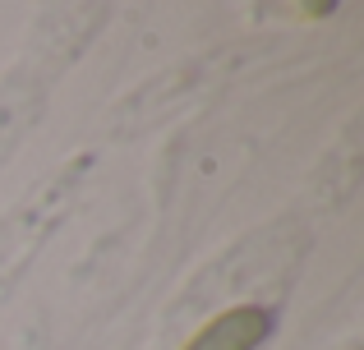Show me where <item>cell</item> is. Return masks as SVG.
<instances>
[{
	"mask_svg": "<svg viewBox=\"0 0 364 350\" xmlns=\"http://www.w3.org/2000/svg\"><path fill=\"white\" fill-rule=\"evenodd\" d=\"M272 332V318L254 305H240V309H226L217 314L213 323H203L194 337H189L185 350H258Z\"/></svg>",
	"mask_w": 364,
	"mask_h": 350,
	"instance_id": "obj_1",
	"label": "cell"
}]
</instances>
